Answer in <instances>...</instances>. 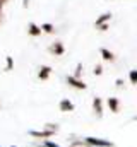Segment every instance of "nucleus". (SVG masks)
I'll use <instances>...</instances> for the list:
<instances>
[{"instance_id": "20", "label": "nucleus", "mask_w": 137, "mask_h": 147, "mask_svg": "<svg viewBox=\"0 0 137 147\" xmlns=\"http://www.w3.org/2000/svg\"><path fill=\"white\" fill-rule=\"evenodd\" d=\"M98 29H100V31H106V29H108V24H101V26H98Z\"/></svg>"}, {"instance_id": "17", "label": "nucleus", "mask_w": 137, "mask_h": 147, "mask_svg": "<svg viewBox=\"0 0 137 147\" xmlns=\"http://www.w3.org/2000/svg\"><path fill=\"white\" fill-rule=\"evenodd\" d=\"M129 79H130V84H132V86H136V84H137V70H130Z\"/></svg>"}, {"instance_id": "7", "label": "nucleus", "mask_w": 137, "mask_h": 147, "mask_svg": "<svg viewBox=\"0 0 137 147\" xmlns=\"http://www.w3.org/2000/svg\"><path fill=\"white\" fill-rule=\"evenodd\" d=\"M52 67L50 65H41L39 67V70H38V79L39 80H48L50 79V75H52Z\"/></svg>"}, {"instance_id": "10", "label": "nucleus", "mask_w": 137, "mask_h": 147, "mask_svg": "<svg viewBox=\"0 0 137 147\" xmlns=\"http://www.w3.org/2000/svg\"><path fill=\"white\" fill-rule=\"evenodd\" d=\"M100 55H101L103 60H106V62H115V55H113V51H110L108 48H101V50H100Z\"/></svg>"}, {"instance_id": "18", "label": "nucleus", "mask_w": 137, "mask_h": 147, "mask_svg": "<svg viewBox=\"0 0 137 147\" xmlns=\"http://www.w3.org/2000/svg\"><path fill=\"white\" fill-rule=\"evenodd\" d=\"M93 74H94V75H101V74H103V65H101V63L94 65V70H93Z\"/></svg>"}, {"instance_id": "15", "label": "nucleus", "mask_w": 137, "mask_h": 147, "mask_svg": "<svg viewBox=\"0 0 137 147\" xmlns=\"http://www.w3.org/2000/svg\"><path fill=\"white\" fill-rule=\"evenodd\" d=\"M82 72H84V67H82V63H77V65H75V72H74V75H72V77H75V79H81V77H82Z\"/></svg>"}, {"instance_id": "23", "label": "nucleus", "mask_w": 137, "mask_h": 147, "mask_svg": "<svg viewBox=\"0 0 137 147\" xmlns=\"http://www.w3.org/2000/svg\"><path fill=\"white\" fill-rule=\"evenodd\" d=\"M10 147H16V146H10Z\"/></svg>"}, {"instance_id": "1", "label": "nucleus", "mask_w": 137, "mask_h": 147, "mask_svg": "<svg viewBox=\"0 0 137 147\" xmlns=\"http://www.w3.org/2000/svg\"><path fill=\"white\" fill-rule=\"evenodd\" d=\"M87 147H115L113 142L106 140V139H100V137H84L82 139Z\"/></svg>"}, {"instance_id": "12", "label": "nucleus", "mask_w": 137, "mask_h": 147, "mask_svg": "<svg viewBox=\"0 0 137 147\" xmlns=\"http://www.w3.org/2000/svg\"><path fill=\"white\" fill-rule=\"evenodd\" d=\"M39 29H41V33H46V34H53V33H55V26H53V24H50V22L41 24V26H39Z\"/></svg>"}, {"instance_id": "11", "label": "nucleus", "mask_w": 137, "mask_h": 147, "mask_svg": "<svg viewBox=\"0 0 137 147\" xmlns=\"http://www.w3.org/2000/svg\"><path fill=\"white\" fill-rule=\"evenodd\" d=\"M111 21V14L110 12H106V14H101L98 19H96V22H94V26L98 28V26H101V24H108Z\"/></svg>"}, {"instance_id": "6", "label": "nucleus", "mask_w": 137, "mask_h": 147, "mask_svg": "<svg viewBox=\"0 0 137 147\" xmlns=\"http://www.w3.org/2000/svg\"><path fill=\"white\" fill-rule=\"evenodd\" d=\"M58 110L62 111V113H70V111L75 110V106H74V103H72L68 98H64V99H60V103H58Z\"/></svg>"}, {"instance_id": "24", "label": "nucleus", "mask_w": 137, "mask_h": 147, "mask_svg": "<svg viewBox=\"0 0 137 147\" xmlns=\"http://www.w3.org/2000/svg\"><path fill=\"white\" fill-rule=\"evenodd\" d=\"M58 147H60V146H58Z\"/></svg>"}, {"instance_id": "22", "label": "nucleus", "mask_w": 137, "mask_h": 147, "mask_svg": "<svg viewBox=\"0 0 137 147\" xmlns=\"http://www.w3.org/2000/svg\"><path fill=\"white\" fill-rule=\"evenodd\" d=\"M2 5H3V0H0V10H2Z\"/></svg>"}, {"instance_id": "16", "label": "nucleus", "mask_w": 137, "mask_h": 147, "mask_svg": "<svg viewBox=\"0 0 137 147\" xmlns=\"http://www.w3.org/2000/svg\"><path fill=\"white\" fill-rule=\"evenodd\" d=\"M14 69V60H12V57H5V70L9 72V70H12Z\"/></svg>"}, {"instance_id": "21", "label": "nucleus", "mask_w": 137, "mask_h": 147, "mask_svg": "<svg viewBox=\"0 0 137 147\" xmlns=\"http://www.w3.org/2000/svg\"><path fill=\"white\" fill-rule=\"evenodd\" d=\"M28 5H29V0H22V7H24V9H26V7H28Z\"/></svg>"}, {"instance_id": "19", "label": "nucleus", "mask_w": 137, "mask_h": 147, "mask_svg": "<svg viewBox=\"0 0 137 147\" xmlns=\"http://www.w3.org/2000/svg\"><path fill=\"white\" fill-rule=\"evenodd\" d=\"M123 84H125V82H123V79H117V80H115V87H117V89L123 87Z\"/></svg>"}, {"instance_id": "3", "label": "nucleus", "mask_w": 137, "mask_h": 147, "mask_svg": "<svg viewBox=\"0 0 137 147\" xmlns=\"http://www.w3.org/2000/svg\"><path fill=\"white\" fill-rule=\"evenodd\" d=\"M67 84L70 87H74V89H79V91H86V89H87V86L84 84L82 79H75V77H72V75H67Z\"/></svg>"}, {"instance_id": "4", "label": "nucleus", "mask_w": 137, "mask_h": 147, "mask_svg": "<svg viewBox=\"0 0 137 147\" xmlns=\"http://www.w3.org/2000/svg\"><path fill=\"white\" fill-rule=\"evenodd\" d=\"M48 51H50L52 55H55V57H60V55H64V53H65V46H64V43L55 41L53 45H50V46H48Z\"/></svg>"}, {"instance_id": "2", "label": "nucleus", "mask_w": 137, "mask_h": 147, "mask_svg": "<svg viewBox=\"0 0 137 147\" xmlns=\"http://www.w3.org/2000/svg\"><path fill=\"white\" fill-rule=\"evenodd\" d=\"M28 135H31V137L36 139V140H46V139H52L55 134L43 128V130H28Z\"/></svg>"}, {"instance_id": "9", "label": "nucleus", "mask_w": 137, "mask_h": 147, "mask_svg": "<svg viewBox=\"0 0 137 147\" xmlns=\"http://www.w3.org/2000/svg\"><path fill=\"white\" fill-rule=\"evenodd\" d=\"M28 34L29 36H41V29H39V26L38 24H34V22H29L28 24Z\"/></svg>"}, {"instance_id": "5", "label": "nucleus", "mask_w": 137, "mask_h": 147, "mask_svg": "<svg viewBox=\"0 0 137 147\" xmlns=\"http://www.w3.org/2000/svg\"><path fill=\"white\" fill-rule=\"evenodd\" d=\"M93 111L96 118H103V99L98 96L93 98Z\"/></svg>"}, {"instance_id": "14", "label": "nucleus", "mask_w": 137, "mask_h": 147, "mask_svg": "<svg viewBox=\"0 0 137 147\" xmlns=\"http://www.w3.org/2000/svg\"><path fill=\"white\" fill-rule=\"evenodd\" d=\"M43 128H45V130H50V132H53V134H57V132L60 130V125H58V123H45Z\"/></svg>"}, {"instance_id": "8", "label": "nucleus", "mask_w": 137, "mask_h": 147, "mask_svg": "<svg viewBox=\"0 0 137 147\" xmlns=\"http://www.w3.org/2000/svg\"><path fill=\"white\" fill-rule=\"evenodd\" d=\"M106 105H108V108L111 113H120V99L118 98H108L106 99Z\"/></svg>"}, {"instance_id": "13", "label": "nucleus", "mask_w": 137, "mask_h": 147, "mask_svg": "<svg viewBox=\"0 0 137 147\" xmlns=\"http://www.w3.org/2000/svg\"><path fill=\"white\" fill-rule=\"evenodd\" d=\"M34 147H58V144L53 142V140H50V139H46V140H41V142L34 144Z\"/></svg>"}]
</instances>
